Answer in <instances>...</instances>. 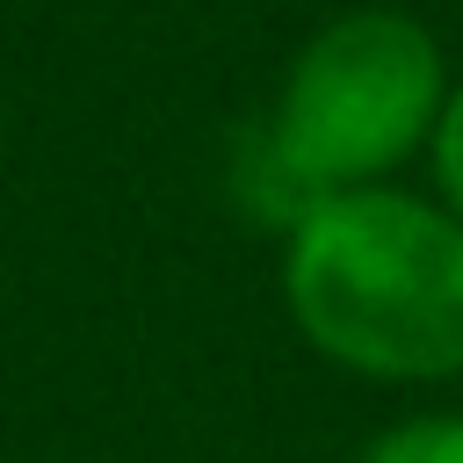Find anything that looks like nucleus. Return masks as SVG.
<instances>
[{
	"mask_svg": "<svg viewBox=\"0 0 463 463\" xmlns=\"http://www.w3.org/2000/svg\"><path fill=\"white\" fill-rule=\"evenodd\" d=\"M449 80L456 65L412 7L362 0L326 14L289 51L260 123L239 137V195L282 239L326 195L405 181V166L434 145Z\"/></svg>",
	"mask_w": 463,
	"mask_h": 463,
	"instance_id": "1",
	"label": "nucleus"
},
{
	"mask_svg": "<svg viewBox=\"0 0 463 463\" xmlns=\"http://www.w3.org/2000/svg\"><path fill=\"white\" fill-rule=\"evenodd\" d=\"M297 340L362 383L463 376V217L412 181L347 188L282 232L275 260Z\"/></svg>",
	"mask_w": 463,
	"mask_h": 463,
	"instance_id": "2",
	"label": "nucleus"
},
{
	"mask_svg": "<svg viewBox=\"0 0 463 463\" xmlns=\"http://www.w3.org/2000/svg\"><path fill=\"white\" fill-rule=\"evenodd\" d=\"M347 463H463V412H456V405L398 412V420H383Z\"/></svg>",
	"mask_w": 463,
	"mask_h": 463,
	"instance_id": "3",
	"label": "nucleus"
},
{
	"mask_svg": "<svg viewBox=\"0 0 463 463\" xmlns=\"http://www.w3.org/2000/svg\"><path fill=\"white\" fill-rule=\"evenodd\" d=\"M427 188L463 217V72L449 80V101H441V123L427 145Z\"/></svg>",
	"mask_w": 463,
	"mask_h": 463,
	"instance_id": "4",
	"label": "nucleus"
}]
</instances>
